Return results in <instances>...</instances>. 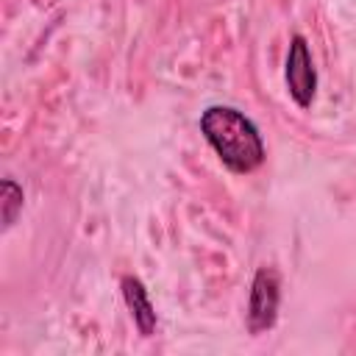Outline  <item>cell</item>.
<instances>
[{
  "label": "cell",
  "mask_w": 356,
  "mask_h": 356,
  "mask_svg": "<svg viewBox=\"0 0 356 356\" xmlns=\"http://www.w3.org/2000/svg\"><path fill=\"white\" fill-rule=\"evenodd\" d=\"M200 134L225 170L250 175L264 164V142L250 117L231 106H209L200 114Z\"/></svg>",
  "instance_id": "cell-1"
},
{
  "label": "cell",
  "mask_w": 356,
  "mask_h": 356,
  "mask_svg": "<svg viewBox=\"0 0 356 356\" xmlns=\"http://www.w3.org/2000/svg\"><path fill=\"white\" fill-rule=\"evenodd\" d=\"M284 78H286L289 97H292L300 108H309L312 100H314V95H317V70H314L309 44H306V39H303L300 33H295L292 42H289Z\"/></svg>",
  "instance_id": "cell-3"
},
{
  "label": "cell",
  "mask_w": 356,
  "mask_h": 356,
  "mask_svg": "<svg viewBox=\"0 0 356 356\" xmlns=\"http://www.w3.org/2000/svg\"><path fill=\"white\" fill-rule=\"evenodd\" d=\"M22 186L11 178H3V186H0V203H3V228H11L17 214L22 211Z\"/></svg>",
  "instance_id": "cell-5"
},
{
  "label": "cell",
  "mask_w": 356,
  "mask_h": 356,
  "mask_svg": "<svg viewBox=\"0 0 356 356\" xmlns=\"http://www.w3.org/2000/svg\"><path fill=\"white\" fill-rule=\"evenodd\" d=\"M120 286H122V298H125V303L131 309V317H134L139 334L150 337L156 331V309L150 303V295H147L145 284L139 278H134V275H125L120 281Z\"/></svg>",
  "instance_id": "cell-4"
},
{
  "label": "cell",
  "mask_w": 356,
  "mask_h": 356,
  "mask_svg": "<svg viewBox=\"0 0 356 356\" xmlns=\"http://www.w3.org/2000/svg\"><path fill=\"white\" fill-rule=\"evenodd\" d=\"M281 303V281L273 267H259L250 284V300H248V328L250 334L270 331L278 317Z\"/></svg>",
  "instance_id": "cell-2"
}]
</instances>
